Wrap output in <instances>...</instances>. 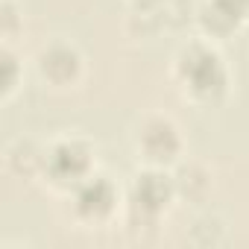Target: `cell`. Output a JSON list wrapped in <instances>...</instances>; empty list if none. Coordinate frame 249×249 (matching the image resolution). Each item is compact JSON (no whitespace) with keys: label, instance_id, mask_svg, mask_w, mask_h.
<instances>
[{"label":"cell","instance_id":"cell-2","mask_svg":"<svg viewBox=\"0 0 249 249\" xmlns=\"http://www.w3.org/2000/svg\"><path fill=\"white\" fill-rule=\"evenodd\" d=\"M47 167L53 173L56 182H68V179H79L88 170V150L82 144H59L50 156H47Z\"/></svg>","mask_w":249,"mask_h":249},{"label":"cell","instance_id":"cell-5","mask_svg":"<svg viewBox=\"0 0 249 249\" xmlns=\"http://www.w3.org/2000/svg\"><path fill=\"white\" fill-rule=\"evenodd\" d=\"M167 199H170L167 176H159V173L138 176V182H135V205L141 211H159V208L167 205Z\"/></svg>","mask_w":249,"mask_h":249},{"label":"cell","instance_id":"cell-4","mask_svg":"<svg viewBox=\"0 0 249 249\" xmlns=\"http://www.w3.org/2000/svg\"><path fill=\"white\" fill-rule=\"evenodd\" d=\"M111 202H114V191H111V185L108 182H103V179H91V182H85L82 188H79V194H76V208L85 214V217H106L108 211H111Z\"/></svg>","mask_w":249,"mask_h":249},{"label":"cell","instance_id":"cell-7","mask_svg":"<svg viewBox=\"0 0 249 249\" xmlns=\"http://www.w3.org/2000/svg\"><path fill=\"white\" fill-rule=\"evenodd\" d=\"M226 3H229V6H234L237 12H246V9H249V0H226Z\"/></svg>","mask_w":249,"mask_h":249},{"label":"cell","instance_id":"cell-3","mask_svg":"<svg viewBox=\"0 0 249 249\" xmlns=\"http://www.w3.org/2000/svg\"><path fill=\"white\" fill-rule=\"evenodd\" d=\"M141 147H144V153H147L150 159H156V161H167V159H173V153L179 150V138H176V132H173L170 123L156 120V123H150V126L144 129V135H141Z\"/></svg>","mask_w":249,"mask_h":249},{"label":"cell","instance_id":"cell-1","mask_svg":"<svg viewBox=\"0 0 249 249\" xmlns=\"http://www.w3.org/2000/svg\"><path fill=\"white\" fill-rule=\"evenodd\" d=\"M182 76L196 94H214L223 88V65L211 50L191 47L182 59Z\"/></svg>","mask_w":249,"mask_h":249},{"label":"cell","instance_id":"cell-6","mask_svg":"<svg viewBox=\"0 0 249 249\" xmlns=\"http://www.w3.org/2000/svg\"><path fill=\"white\" fill-rule=\"evenodd\" d=\"M44 65V73L50 76V79H56L59 82V68H62V73H65V79H71L73 73H76V53L71 50V47H53V50H47L44 53V59H41Z\"/></svg>","mask_w":249,"mask_h":249}]
</instances>
